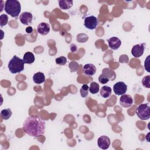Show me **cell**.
<instances>
[{
  "label": "cell",
  "mask_w": 150,
  "mask_h": 150,
  "mask_svg": "<svg viewBox=\"0 0 150 150\" xmlns=\"http://www.w3.org/2000/svg\"><path fill=\"white\" fill-rule=\"evenodd\" d=\"M109 47L112 50H117L121 45V40L115 36L111 37L107 40Z\"/></svg>",
  "instance_id": "cell-11"
},
{
  "label": "cell",
  "mask_w": 150,
  "mask_h": 150,
  "mask_svg": "<svg viewBox=\"0 0 150 150\" xmlns=\"http://www.w3.org/2000/svg\"><path fill=\"white\" fill-rule=\"evenodd\" d=\"M111 144L110 139L106 135H102L98 138L97 145L102 149H107L109 148Z\"/></svg>",
  "instance_id": "cell-9"
},
{
  "label": "cell",
  "mask_w": 150,
  "mask_h": 150,
  "mask_svg": "<svg viewBox=\"0 0 150 150\" xmlns=\"http://www.w3.org/2000/svg\"><path fill=\"white\" fill-rule=\"evenodd\" d=\"M35 55L30 52H26L23 56V60L26 64H32L35 62Z\"/></svg>",
  "instance_id": "cell-18"
},
{
  "label": "cell",
  "mask_w": 150,
  "mask_h": 150,
  "mask_svg": "<svg viewBox=\"0 0 150 150\" xmlns=\"http://www.w3.org/2000/svg\"><path fill=\"white\" fill-rule=\"evenodd\" d=\"M111 92H112L111 88L107 86H103L100 90V93L101 96L104 98L110 97L111 95Z\"/></svg>",
  "instance_id": "cell-17"
},
{
  "label": "cell",
  "mask_w": 150,
  "mask_h": 150,
  "mask_svg": "<svg viewBox=\"0 0 150 150\" xmlns=\"http://www.w3.org/2000/svg\"><path fill=\"white\" fill-rule=\"evenodd\" d=\"M83 72L86 75L92 76L96 72V67L93 64H86L83 67Z\"/></svg>",
  "instance_id": "cell-13"
},
{
  "label": "cell",
  "mask_w": 150,
  "mask_h": 150,
  "mask_svg": "<svg viewBox=\"0 0 150 150\" xmlns=\"http://www.w3.org/2000/svg\"><path fill=\"white\" fill-rule=\"evenodd\" d=\"M98 24V19L93 15L87 16L84 19V25L88 29L93 30L96 29Z\"/></svg>",
  "instance_id": "cell-5"
},
{
  "label": "cell",
  "mask_w": 150,
  "mask_h": 150,
  "mask_svg": "<svg viewBox=\"0 0 150 150\" xmlns=\"http://www.w3.org/2000/svg\"><path fill=\"white\" fill-rule=\"evenodd\" d=\"M149 55L148 56L147 58L146 59V60H145V63H144V67H145V69H146V70L148 71V72H149V70L148 69V62H149Z\"/></svg>",
  "instance_id": "cell-27"
},
{
  "label": "cell",
  "mask_w": 150,
  "mask_h": 150,
  "mask_svg": "<svg viewBox=\"0 0 150 150\" xmlns=\"http://www.w3.org/2000/svg\"><path fill=\"white\" fill-rule=\"evenodd\" d=\"M58 2L60 8L63 10H67L73 6V1L71 0H59Z\"/></svg>",
  "instance_id": "cell-16"
},
{
  "label": "cell",
  "mask_w": 150,
  "mask_h": 150,
  "mask_svg": "<svg viewBox=\"0 0 150 150\" xmlns=\"http://www.w3.org/2000/svg\"><path fill=\"white\" fill-rule=\"evenodd\" d=\"M88 36L85 33H80L77 36V41L79 43H84L87 41Z\"/></svg>",
  "instance_id": "cell-22"
},
{
  "label": "cell",
  "mask_w": 150,
  "mask_h": 150,
  "mask_svg": "<svg viewBox=\"0 0 150 150\" xmlns=\"http://www.w3.org/2000/svg\"><path fill=\"white\" fill-rule=\"evenodd\" d=\"M55 62L57 64L63 66L66 64V63H67V59L64 56H60L56 58L55 60Z\"/></svg>",
  "instance_id": "cell-25"
},
{
  "label": "cell",
  "mask_w": 150,
  "mask_h": 150,
  "mask_svg": "<svg viewBox=\"0 0 150 150\" xmlns=\"http://www.w3.org/2000/svg\"><path fill=\"white\" fill-rule=\"evenodd\" d=\"M99 90H100V87L97 83L93 81L90 83V87H89V91L91 94H94L97 93L98 92Z\"/></svg>",
  "instance_id": "cell-20"
},
{
  "label": "cell",
  "mask_w": 150,
  "mask_h": 150,
  "mask_svg": "<svg viewBox=\"0 0 150 150\" xmlns=\"http://www.w3.org/2000/svg\"><path fill=\"white\" fill-rule=\"evenodd\" d=\"M88 90H89L88 86L87 84H83L80 90L81 96L83 98L86 97L88 96Z\"/></svg>",
  "instance_id": "cell-21"
},
{
  "label": "cell",
  "mask_w": 150,
  "mask_h": 150,
  "mask_svg": "<svg viewBox=\"0 0 150 150\" xmlns=\"http://www.w3.org/2000/svg\"><path fill=\"white\" fill-rule=\"evenodd\" d=\"M113 91L116 95H123L127 91V86L123 81L117 82L113 86Z\"/></svg>",
  "instance_id": "cell-6"
},
{
  "label": "cell",
  "mask_w": 150,
  "mask_h": 150,
  "mask_svg": "<svg viewBox=\"0 0 150 150\" xmlns=\"http://www.w3.org/2000/svg\"><path fill=\"white\" fill-rule=\"evenodd\" d=\"M38 32L41 35H46L50 32V25L46 22L40 23L37 27Z\"/></svg>",
  "instance_id": "cell-12"
},
{
  "label": "cell",
  "mask_w": 150,
  "mask_h": 150,
  "mask_svg": "<svg viewBox=\"0 0 150 150\" xmlns=\"http://www.w3.org/2000/svg\"><path fill=\"white\" fill-rule=\"evenodd\" d=\"M98 81L100 83L104 84H106L107 83H108L109 81V80L108 79H107L106 77H105L104 76H103L101 74L100 75V76L98 77Z\"/></svg>",
  "instance_id": "cell-26"
},
{
  "label": "cell",
  "mask_w": 150,
  "mask_h": 150,
  "mask_svg": "<svg viewBox=\"0 0 150 150\" xmlns=\"http://www.w3.org/2000/svg\"><path fill=\"white\" fill-rule=\"evenodd\" d=\"M8 16L6 14H1L0 15V26L2 27L8 23Z\"/></svg>",
  "instance_id": "cell-24"
},
{
  "label": "cell",
  "mask_w": 150,
  "mask_h": 150,
  "mask_svg": "<svg viewBox=\"0 0 150 150\" xmlns=\"http://www.w3.org/2000/svg\"><path fill=\"white\" fill-rule=\"evenodd\" d=\"M103 76L108 79L109 80L113 81L116 77L115 73L109 68H104L102 70V74Z\"/></svg>",
  "instance_id": "cell-14"
},
{
  "label": "cell",
  "mask_w": 150,
  "mask_h": 150,
  "mask_svg": "<svg viewBox=\"0 0 150 150\" xmlns=\"http://www.w3.org/2000/svg\"><path fill=\"white\" fill-rule=\"evenodd\" d=\"M136 114L142 120H147L150 118V107L148 103L141 104L137 108Z\"/></svg>",
  "instance_id": "cell-4"
},
{
  "label": "cell",
  "mask_w": 150,
  "mask_h": 150,
  "mask_svg": "<svg viewBox=\"0 0 150 150\" xmlns=\"http://www.w3.org/2000/svg\"><path fill=\"white\" fill-rule=\"evenodd\" d=\"M25 63L23 59L15 55L9 60L8 67L9 71L12 74L19 73L24 70Z\"/></svg>",
  "instance_id": "cell-3"
},
{
  "label": "cell",
  "mask_w": 150,
  "mask_h": 150,
  "mask_svg": "<svg viewBox=\"0 0 150 150\" xmlns=\"http://www.w3.org/2000/svg\"><path fill=\"white\" fill-rule=\"evenodd\" d=\"M5 11L13 18H16L21 11V4L16 0H7L5 4Z\"/></svg>",
  "instance_id": "cell-2"
},
{
  "label": "cell",
  "mask_w": 150,
  "mask_h": 150,
  "mask_svg": "<svg viewBox=\"0 0 150 150\" xmlns=\"http://www.w3.org/2000/svg\"><path fill=\"white\" fill-rule=\"evenodd\" d=\"M12 112L10 108H5L1 111V117L3 120H8L12 115Z\"/></svg>",
  "instance_id": "cell-19"
},
{
  "label": "cell",
  "mask_w": 150,
  "mask_h": 150,
  "mask_svg": "<svg viewBox=\"0 0 150 150\" xmlns=\"http://www.w3.org/2000/svg\"><path fill=\"white\" fill-rule=\"evenodd\" d=\"M33 80L36 84H41L45 81V76L42 72H37L33 76Z\"/></svg>",
  "instance_id": "cell-15"
},
{
  "label": "cell",
  "mask_w": 150,
  "mask_h": 150,
  "mask_svg": "<svg viewBox=\"0 0 150 150\" xmlns=\"http://www.w3.org/2000/svg\"><path fill=\"white\" fill-rule=\"evenodd\" d=\"M120 104L122 107H129L133 104V98L129 94H124L121 95V97L120 98Z\"/></svg>",
  "instance_id": "cell-8"
},
{
  "label": "cell",
  "mask_w": 150,
  "mask_h": 150,
  "mask_svg": "<svg viewBox=\"0 0 150 150\" xmlns=\"http://www.w3.org/2000/svg\"><path fill=\"white\" fill-rule=\"evenodd\" d=\"M145 43H140L134 45L131 50V53L134 57L138 58L141 57L144 52Z\"/></svg>",
  "instance_id": "cell-7"
},
{
  "label": "cell",
  "mask_w": 150,
  "mask_h": 150,
  "mask_svg": "<svg viewBox=\"0 0 150 150\" xmlns=\"http://www.w3.org/2000/svg\"><path fill=\"white\" fill-rule=\"evenodd\" d=\"M25 30H26V32L27 33H31L33 31V28H32V26H28L26 28Z\"/></svg>",
  "instance_id": "cell-28"
},
{
  "label": "cell",
  "mask_w": 150,
  "mask_h": 150,
  "mask_svg": "<svg viewBox=\"0 0 150 150\" xmlns=\"http://www.w3.org/2000/svg\"><path fill=\"white\" fill-rule=\"evenodd\" d=\"M19 19L22 23L25 25H28L32 23L33 15L30 12H24L20 15Z\"/></svg>",
  "instance_id": "cell-10"
},
{
  "label": "cell",
  "mask_w": 150,
  "mask_h": 150,
  "mask_svg": "<svg viewBox=\"0 0 150 150\" xmlns=\"http://www.w3.org/2000/svg\"><path fill=\"white\" fill-rule=\"evenodd\" d=\"M45 121L39 116H29L23 123V129L29 136L38 137L45 132Z\"/></svg>",
  "instance_id": "cell-1"
},
{
  "label": "cell",
  "mask_w": 150,
  "mask_h": 150,
  "mask_svg": "<svg viewBox=\"0 0 150 150\" xmlns=\"http://www.w3.org/2000/svg\"><path fill=\"white\" fill-rule=\"evenodd\" d=\"M142 84L144 87L149 88H150V76L148 75L143 77L142 79Z\"/></svg>",
  "instance_id": "cell-23"
}]
</instances>
